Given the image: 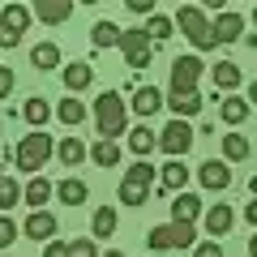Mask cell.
Wrapping results in <instances>:
<instances>
[{
  "instance_id": "7402d4cb",
  "label": "cell",
  "mask_w": 257,
  "mask_h": 257,
  "mask_svg": "<svg viewBox=\"0 0 257 257\" xmlns=\"http://www.w3.org/2000/svg\"><path fill=\"white\" fill-rule=\"evenodd\" d=\"M56 193H60V202H64V206H82V202H86V184L77 180V176L60 180V184H56Z\"/></svg>"
},
{
  "instance_id": "83f0119b",
  "label": "cell",
  "mask_w": 257,
  "mask_h": 257,
  "mask_svg": "<svg viewBox=\"0 0 257 257\" xmlns=\"http://www.w3.org/2000/svg\"><path fill=\"white\" fill-rule=\"evenodd\" d=\"M22 116H26L35 128H43V124H47V116H52V107H47V99H39V94H35V99H26Z\"/></svg>"
},
{
  "instance_id": "44dd1931",
  "label": "cell",
  "mask_w": 257,
  "mask_h": 257,
  "mask_svg": "<svg viewBox=\"0 0 257 257\" xmlns=\"http://www.w3.org/2000/svg\"><path fill=\"white\" fill-rule=\"evenodd\" d=\"M128 146H133V155H142V159H146L150 150L159 146V133H150L146 124H138V128H133V133H128Z\"/></svg>"
},
{
  "instance_id": "9a60e30c",
  "label": "cell",
  "mask_w": 257,
  "mask_h": 257,
  "mask_svg": "<svg viewBox=\"0 0 257 257\" xmlns=\"http://www.w3.org/2000/svg\"><path fill=\"white\" fill-rule=\"evenodd\" d=\"M167 107L176 111V120H184V116H197V111H202V94L197 90H184V94H167Z\"/></svg>"
},
{
  "instance_id": "7bdbcfd3",
  "label": "cell",
  "mask_w": 257,
  "mask_h": 257,
  "mask_svg": "<svg viewBox=\"0 0 257 257\" xmlns=\"http://www.w3.org/2000/svg\"><path fill=\"white\" fill-rule=\"evenodd\" d=\"M248 103H257V82H253V86H248Z\"/></svg>"
},
{
  "instance_id": "603a6c76",
  "label": "cell",
  "mask_w": 257,
  "mask_h": 257,
  "mask_svg": "<svg viewBox=\"0 0 257 257\" xmlns=\"http://www.w3.org/2000/svg\"><path fill=\"white\" fill-rule=\"evenodd\" d=\"M47 197H52V180H47V176H35V180L26 184V202L35 206V210H43Z\"/></svg>"
},
{
  "instance_id": "c3c4849f",
  "label": "cell",
  "mask_w": 257,
  "mask_h": 257,
  "mask_svg": "<svg viewBox=\"0 0 257 257\" xmlns=\"http://www.w3.org/2000/svg\"><path fill=\"white\" fill-rule=\"evenodd\" d=\"M0 180H5V176H0Z\"/></svg>"
},
{
  "instance_id": "60d3db41",
  "label": "cell",
  "mask_w": 257,
  "mask_h": 257,
  "mask_svg": "<svg viewBox=\"0 0 257 257\" xmlns=\"http://www.w3.org/2000/svg\"><path fill=\"white\" fill-rule=\"evenodd\" d=\"M43 257H69V244H64V240H52V244L43 248Z\"/></svg>"
},
{
  "instance_id": "52a82bcc",
  "label": "cell",
  "mask_w": 257,
  "mask_h": 257,
  "mask_svg": "<svg viewBox=\"0 0 257 257\" xmlns=\"http://www.w3.org/2000/svg\"><path fill=\"white\" fill-rule=\"evenodd\" d=\"M193 142H197V133H193V128L184 124V120H172V124H167L163 133H159V150H167L172 159H184Z\"/></svg>"
},
{
  "instance_id": "bcb514c9",
  "label": "cell",
  "mask_w": 257,
  "mask_h": 257,
  "mask_svg": "<svg viewBox=\"0 0 257 257\" xmlns=\"http://www.w3.org/2000/svg\"><path fill=\"white\" fill-rule=\"evenodd\" d=\"M103 257H124V253H116V248H111V253H103Z\"/></svg>"
},
{
  "instance_id": "5bb4252c",
  "label": "cell",
  "mask_w": 257,
  "mask_h": 257,
  "mask_svg": "<svg viewBox=\"0 0 257 257\" xmlns=\"http://www.w3.org/2000/svg\"><path fill=\"white\" fill-rule=\"evenodd\" d=\"M90 82H94V69H90L86 60H73L69 69H64V86L73 90V99H77V94H82V90H86Z\"/></svg>"
},
{
  "instance_id": "b9f144b4",
  "label": "cell",
  "mask_w": 257,
  "mask_h": 257,
  "mask_svg": "<svg viewBox=\"0 0 257 257\" xmlns=\"http://www.w3.org/2000/svg\"><path fill=\"white\" fill-rule=\"evenodd\" d=\"M244 214H248V223H257V202H253V206H244Z\"/></svg>"
},
{
  "instance_id": "277c9868",
  "label": "cell",
  "mask_w": 257,
  "mask_h": 257,
  "mask_svg": "<svg viewBox=\"0 0 257 257\" xmlns=\"http://www.w3.org/2000/svg\"><path fill=\"white\" fill-rule=\"evenodd\" d=\"M176 22H180V30H184V39H189L197 52H206V47H214V26L206 22V13L197 9V5H184L180 13H176Z\"/></svg>"
},
{
  "instance_id": "cb8c5ba5",
  "label": "cell",
  "mask_w": 257,
  "mask_h": 257,
  "mask_svg": "<svg viewBox=\"0 0 257 257\" xmlns=\"http://www.w3.org/2000/svg\"><path fill=\"white\" fill-rule=\"evenodd\" d=\"M56 155H60L64 167H77V163L86 159V146H82V138H64L60 146H56Z\"/></svg>"
},
{
  "instance_id": "e0dca14e",
  "label": "cell",
  "mask_w": 257,
  "mask_h": 257,
  "mask_svg": "<svg viewBox=\"0 0 257 257\" xmlns=\"http://www.w3.org/2000/svg\"><path fill=\"white\" fill-rule=\"evenodd\" d=\"M248 155H253V146H248L244 133H227L223 138V163H244Z\"/></svg>"
},
{
  "instance_id": "4fadbf2b",
  "label": "cell",
  "mask_w": 257,
  "mask_h": 257,
  "mask_svg": "<svg viewBox=\"0 0 257 257\" xmlns=\"http://www.w3.org/2000/svg\"><path fill=\"white\" fill-rule=\"evenodd\" d=\"M202 214V197H193V193H176L172 197V223H193Z\"/></svg>"
},
{
  "instance_id": "ba28073f",
  "label": "cell",
  "mask_w": 257,
  "mask_h": 257,
  "mask_svg": "<svg viewBox=\"0 0 257 257\" xmlns=\"http://www.w3.org/2000/svg\"><path fill=\"white\" fill-rule=\"evenodd\" d=\"M197 77H202V60L197 56H180L172 64V90L184 94V90H197Z\"/></svg>"
},
{
  "instance_id": "ee69618b",
  "label": "cell",
  "mask_w": 257,
  "mask_h": 257,
  "mask_svg": "<svg viewBox=\"0 0 257 257\" xmlns=\"http://www.w3.org/2000/svg\"><path fill=\"white\" fill-rule=\"evenodd\" d=\"M248 253H253V257H257V236H248Z\"/></svg>"
},
{
  "instance_id": "ac0fdd59",
  "label": "cell",
  "mask_w": 257,
  "mask_h": 257,
  "mask_svg": "<svg viewBox=\"0 0 257 257\" xmlns=\"http://www.w3.org/2000/svg\"><path fill=\"white\" fill-rule=\"evenodd\" d=\"M231 223H236L231 206H210V210H206V231H210V236H227Z\"/></svg>"
},
{
  "instance_id": "74e56055",
  "label": "cell",
  "mask_w": 257,
  "mask_h": 257,
  "mask_svg": "<svg viewBox=\"0 0 257 257\" xmlns=\"http://www.w3.org/2000/svg\"><path fill=\"white\" fill-rule=\"evenodd\" d=\"M193 257H223V244L219 240H202V244L193 248Z\"/></svg>"
},
{
  "instance_id": "2e32d148",
  "label": "cell",
  "mask_w": 257,
  "mask_h": 257,
  "mask_svg": "<svg viewBox=\"0 0 257 257\" xmlns=\"http://www.w3.org/2000/svg\"><path fill=\"white\" fill-rule=\"evenodd\" d=\"M116 227H120L116 210H111V206H99V210H94V219H90L94 240H111V236H116Z\"/></svg>"
},
{
  "instance_id": "8fae6325",
  "label": "cell",
  "mask_w": 257,
  "mask_h": 257,
  "mask_svg": "<svg viewBox=\"0 0 257 257\" xmlns=\"http://www.w3.org/2000/svg\"><path fill=\"white\" fill-rule=\"evenodd\" d=\"M244 39V18L240 13H219L214 18V43H236Z\"/></svg>"
},
{
  "instance_id": "4316f807",
  "label": "cell",
  "mask_w": 257,
  "mask_h": 257,
  "mask_svg": "<svg viewBox=\"0 0 257 257\" xmlns=\"http://www.w3.org/2000/svg\"><path fill=\"white\" fill-rule=\"evenodd\" d=\"M120 35H124V30H120L116 22H94V30H90L94 47H111V43H120Z\"/></svg>"
},
{
  "instance_id": "f1b7e54d",
  "label": "cell",
  "mask_w": 257,
  "mask_h": 257,
  "mask_svg": "<svg viewBox=\"0 0 257 257\" xmlns=\"http://www.w3.org/2000/svg\"><path fill=\"white\" fill-rule=\"evenodd\" d=\"M30 60H35V69H56V64H60V47L56 43H39L35 52H30Z\"/></svg>"
},
{
  "instance_id": "484cf974",
  "label": "cell",
  "mask_w": 257,
  "mask_h": 257,
  "mask_svg": "<svg viewBox=\"0 0 257 257\" xmlns=\"http://www.w3.org/2000/svg\"><path fill=\"white\" fill-rule=\"evenodd\" d=\"M214 86H219V90H236L240 86V69L231 60H219L214 64Z\"/></svg>"
},
{
  "instance_id": "f546056e",
  "label": "cell",
  "mask_w": 257,
  "mask_h": 257,
  "mask_svg": "<svg viewBox=\"0 0 257 257\" xmlns=\"http://www.w3.org/2000/svg\"><path fill=\"white\" fill-rule=\"evenodd\" d=\"M219 116L227 120V124H240V120L248 116V99H236V94H231V99H223V107H219Z\"/></svg>"
},
{
  "instance_id": "7a4b0ae2",
  "label": "cell",
  "mask_w": 257,
  "mask_h": 257,
  "mask_svg": "<svg viewBox=\"0 0 257 257\" xmlns=\"http://www.w3.org/2000/svg\"><path fill=\"white\" fill-rule=\"evenodd\" d=\"M52 159V138H47L43 128H35L30 138H22V146L13 150V163H18V172H43V163Z\"/></svg>"
},
{
  "instance_id": "7c38bea8",
  "label": "cell",
  "mask_w": 257,
  "mask_h": 257,
  "mask_svg": "<svg viewBox=\"0 0 257 257\" xmlns=\"http://www.w3.org/2000/svg\"><path fill=\"white\" fill-rule=\"evenodd\" d=\"M26 231L30 240H47L52 244V236H56V214H47V210H30V219H26Z\"/></svg>"
},
{
  "instance_id": "d6a6232c",
  "label": "cell",
  "mask_w": 257,
  "mask_h": 257,
  "mask_svg": "<svg viewBox=\"0 0 257 257\" xmlns=\"http://www.w3.org/2000/svg\"><path fill=\"white\" fill-rule=\"evenodd\" d=\"M56 116H60L64 124H82V120H86V103H77V99H64L60 107H56Z\"/></svg>"
},
{
  "instance_id": "ab89813d",
  "label": "cell",
  "mask_w": 257,
  "mask_h": 257,
  "mask_svg": "<svg viewBox=\"0 0 257 257\" xmlns=\"http://www.w3.org/2000/svg\"><path fill=\"white\" fill-rule=\"evenodd\" d=\"M128 9L138 18H155V0H128Z\"/></svg>"
},
{
  "instance_id": "ffe728a7",
  "label": "cell",
  "mask_w": 257,
  "mask_h": 257,
  "mask_svg": "<svg viewBox=\"0 0 257 257\" xmlns=\"http://www.w3.org/2000/svg\"><path fill=\"white\" fill-rule=\"evenodd\" d=\"M159 180H163V189H167V193H180V189H184V180H189V167H184V159H172V163L163 167V176H159Z\"/></svg>"
},
{
  "instance_id": "d6986e66",
  "label": "cell",
  "mask_w": 257,
  "mask_h": 257,
  "mask_svg": "<svg viewBox=\"0 0 257 257\" xmlns=\"http://www.w3.org/2000/svg\"><path fill=\"white\" fill-rule=\"evenodd\" d=\"M159 107H163V94H159L155 86H142V90L133 94V111H138L142 120H146V116H155Z\"/></svg>"
},
{
  "instance_id": "836d02e7",
  "label": "cell",
  "mask_w": 257,
  "mask_h": 257,
  "mask_svg": "<svg viewBox=\"0 0 257 257\" xmlns=\"http://www.w3.org/2000/svg\"><path fill=\"white\" fill-rule=\"evenodd\" d=\"M146 35H150V43H163V39H172V22H167V18H150L146 22Z\"/></svg>"
},
{
  "instance_id": "1f68e13d",
  "label": "cell",
  "mask_w": 257,
  "mask_h": 257,
  "mask_svg": "<svg viewBox=\"0 0 257 257\" xmlns=\"http://www.w3.org/2000/svg\"><path fill=\"white\" fill-rule=\"evenodd\" d=\"M146 244L150 248H159V253H163V248H176V223H167V227H155L146 236Z\"/></svg>"
},
{
  "instance_id": "8d00e7d4",
  "label": "cell",
  "mask_w": 257,
  "mask_h": 257,
  "mask_svg": "<svg viewBox=\"0 0 257 257\" xmlns=\"http://www.w3.org/2000/svg\"><path fill=\"white\" fill-rule=\"evenodd\" d=\"M69 257H99V248H94V240H73L69 244Z\"/></svg>"
},
{
  "instance_id": "9c48e42d",
  "label": "cell",
  "mask_w": 257,
  "mask_h": 257,
  "mask_svg": "<svg viewBox=\"0 0 257 257\" xmlns=\"http://www.w3.org/2000/svg\"><path fill=\"white\" fill-rule=\"evenodd\" d=\"M197 180L206 184V189H214V193H223L231 184V167L223 163V159H206L202 167H197Z\"/></svg>"
},
{
  "instance_id": "30bf717a",
  "label": "cell",
  "mask_w": 257,
  "mask_h": 257,
  "mask_svg": "<svg viewBox=\"0 0 257 257\" xmlns=\"http://www.w3.org/2000/svg\"><path fill=\"white\" fill-rule=\"evenodd\" d=\"M35 18L47 22V26H60V22L73 18V0H39V5H35Z\"/></svg>"
},
{
  "instance_id": "3957f363",
  "label": "cell",
  "mask_w": 257,
  "mask_h": 257,
  "mask_svg": "<svg viewBox=\"0 0 257 257\" xmlns=\"http://www.w3.org/2000/svg\"><path fill=\"white\" fill-rule=\"evenodd\" d=\"M150 184H155V167H150L146 159H138V163L124 172V180H120V202L124 206H146Z\"/></svg>"
},
{
  "instance_id": "8992f818",
  "label": "cell",
  "mask_w": 257,
  "mask_h": 257,
  "mask_svg": "<svg viewBox=\"0 0 257 257\" xmlns=\"http://www.w3.org/2000/svg\"><path fill=\"white\" fill-rule=\"evenodd\" d=\"M120 52H124L128 69H146V64H150V52H155V43H150L146 26H138V30H124V35H120Z\"/></svg>"
},
{
  "instance_id": "d590c367",
  "label": "cell",
  "mask_w": 257,
  "mask_h": 257,
  "mask_svg": "<svg viewBox=\"0 0 257 257\" xmlns=\"http://www.w3.org/2000/svg\"><path fill=\"white\" fill-rule=\"evenodd\" d=\"M193 240H197V227L193 223H176V248H189Z\"/></svg>"
},
{
  "instance_id": "f35d334b",
  "label": "cell",
  "mask_w": 257,
  "mask_h": 257,
  "mask_svg": "<svg viewBox=\"0 0 257 257\" xmlns=\"http://www.w3.org/2000/svg\"><path fill=\"white\" fill-rule=\"evenodd\" d=\"M13 82H18V77H13V69H0V103L13 94Z\"/></svg>"
},
{
  "instance_id": "7dc6e473",
  "label": "cell",
  "mask_w": 257,
  "mask_h": 257,
  "mask_svg": "<svg viewBox=\"0 0 257 257\" xmlns=\"http://www.w3.org/2000/svg\"><path fill=\"white\" fill-rule=\"evenodd\" d=\"M253 26H257V9H253Z\"/></svg>"
},
{
  "instance_id": "4dcf8cb0",
  "label": "cell",
  "mask_w": 257,
  "mask_h": 257,
  "mask_svg": "<svg viewBox=\"0 0 257 257\" xmlns=\"http://www.w3.org/2000/svg\"><path fill=\"white\" fill-rule=\"evenodd\" d=\"M90 159H94L99 167H116V163H120V146H116V142H103V138H99V146L90 150Z\"/></svg>"
},
{
  "instance_id": "6da1fadb",
  "label": "cell",
  "mask_w": 257,
  "mask_h": 257,
  "mask_svg": "<svg viewBox=\"0 0 257 257\" xmlns=\"http://www.w3.org/2000/svg\"><path fill=\"white\" fill-rule=\"evenodd\" d=\"M124 99H120L116 90H103L99 99H94V124H99V138L103 142H111V138H120L124 133Z\"/></svg>"
},
{
  "instance_id": "5b68a950",
  "label": "cell",
  "mask_w": 257,
  "mask_h": 257,
  "mask_svg": "<svg viewBox=\"0 0 257 257\" xmlns=\"http://www.w3.org/2000/svg\"><path fill=\"white\" fill-rule=\"evenodd\" d=\"M30 18H35V9H26V5H9V9L0 13V43L5 47H18L22 35H26Z\"/></svg>"
},
{
  "instance_id": "d4e9b609",
  "label": "cell",
  "mask_w": 257,
  "mask_h": 257,
  "mask_svg": "<svg viewBox=\"0 0 257 257\" xmlns=\"http://www.w3.org/2000/svg\"><path fill=\"white\" fill-rule=\"evenodd\" d=\"M22 197H26V189H22L18 180H9V176H5V180H0V214H9Z\"/></svg>"
},
{
  "instance_id": "e575fe53",
  "label": "cell",
  "mask_w": 257,
  "mask_h": 257,
  "mask_svg": "<svg viewBox=\"0 0 257 257\" xmlns=\"http://www.w3.org/2000/svg\"><path fill=\"white\" fill-rule=\"evenodd\" d=\"M13 240H18V223H13L9 214H0V248H9Z\"/></svg>"
},
{
  "instance_id": "f6af8a7d",
  "label": "cell",
  "mask_w": 257,
  "mask_h": 257,
  "mask_svg": "<svg viewBox=\"0 0 257 257\" xmlns=\"http://www.w3.org/2000/svg\"><path fill=\"white\" fill-rule=\"evenodd\" d=\"M248 189H253V197H257V176H253V184H248Z\"/></svg>"
}]
</instances>
